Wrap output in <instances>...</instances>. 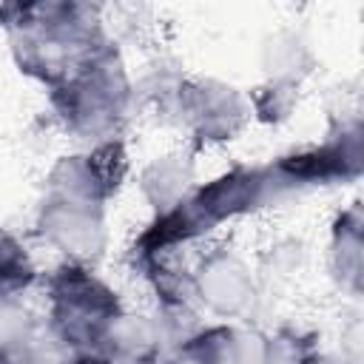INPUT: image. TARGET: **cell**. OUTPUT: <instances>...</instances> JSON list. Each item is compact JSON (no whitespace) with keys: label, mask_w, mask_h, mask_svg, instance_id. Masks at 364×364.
Wrapping results in <instances>:
<instances>
[{"label":"cell","mask_w":364,"mask_h":364,"mask_svg":"<svg viewBox=\"0 0 364 364\" xmlns=\"http://www.w3.org/2000/svg\"><path fill=\"white\" fill-rule=\"evenodd\" d=\"M304 196H310V191L287 151L264 162H236L208 182H199L179 208L151 219L131 245V262L179 256L225 225L299 202Z\"/></svg>","instance_id":"1"},{"label":"cell","mask_w":364,"mask_h":364,"mask_svg":"<svg viewBox=\"0 0 364 364\" xmlns=\"http://www.w3.org/2000/svg\"><path fill=\"white\" fill-rule=\"evenodd\" d=\"M0 31L14 68L46 91L80 74L114 43L105 6L82 0L3 3Z\"/></svg>","instance_id":"2"},{"label":"cell","mask_w":364,"mask_h":364,"mask_svg":"<svg viewBox=\"0 0 364 364\" xmlns=\"http://www.w3.org/2000/svg\"><path fill=\"white\" fill-rule=\"evenodd\" d=\"M54 125L80 148L125 139L136 117L134 71L119 43L102 48L80 74L46 91Z\"/></svg>","instance_id":"3"},{"label":"cell","mask_w":364,"mask_h":364,"mask_svg":"<svg viewBox=\"0 0 364 364\" xmlns=\"http://www.w3.org/2000/svg\"><path fill=\"white\" fill-rule=\"evenodd\" d=\"M46 321L74 353H97L125 313L119 290L91 264L60 262L43 276Z\"/></svg>","instance_id":"4"},{"label":"cell","mask_w":364,"mask_h":364,"mask_svg":"<svg viewBox=\"0 0 364 364\" xmlns=\"http://www.w3.org/2000/svg\"><path fill=\"white\" fill-rule=\"evenodd\" d=\"M191 290L202 316L230 324L250 321L264 296L253 262L233 242H213L193 259Z\"/></svg>","instance_id":"5"},{"label":"cell","mask_w":364,"mask_h":364,"mask_svg":"<svg viewBox=\"0 0 364 364\" xmlns=\"http://www.w3.org/2000/svg\"><path fill=\"white\" fill-rule=\"evenodd\" d=\"M171 125H176L196 151L230 145L250 125L247 94L230 80L213 74H188Z\"/></svg>","instance_id":"6"},{"label":"cell","mask_w":364,"mask_h":364,"mask_svg":"<svg viewBox=\"0 0 364 364\" xmlns=\"http://www.w3.org/2000/svg\"><path fill=\"white\" fill-rule=\"evenodd\" d=\"M131 176L125 139L60 154L43 179V196L108 210Z\"/></svg>","instance_id":"7"},{"label":"cell","mask_w":364,"mask_h":364,"mask_svg":"<svg viewBox=\"0 0 364 364\" xmlns=\"http://www.w3.org/2000/svg\"><path fill=\"white\" fill-rule=\"evenodd\" d=\"M34 233L46 247L57 250L63 262L97 267L111 242L108 210L43 196L34 213Z\"/></svg>","instance_id":"8"},{"label":"cell","mask_w":364,"mask_h":364,"mask_svg":"<svg viewBox=\"0 0 364 364\" xmlns=\"http://www.w3.org/2000/svg\"><path fill=\"white\" fill-rule=\"evenodd\" d=\"M196 156H199V151L185 142V145L168 148L162 154H154L148 162L139 165L136 191H139V196L148 205L154 219L179 208L191 196V191L199 185Z\"/></svg>","instance_id":"9"},{"label":"cell","mask_w":364,"mask_h":364,"mask_svg":"<svg viewBox=\"0 0 364 364\" xmlns=\"http://www.w3.org/2000/svg\"><path fill=\"white\" fill-rule=\"evenodd\" d=\"M324 270L333 287L358 301L364 290V213L361 202L353 199L344 205L327 230V245H324Z\"/></svg>","instance_id":"10"},{"label":"cell","mask_w":364,"mask_h":364,"mask_svg":"<svg viewBox=\"0 0 364 364\" xmlns=\"http://www.w3.org/2000/svg\"><path fill=\"white\" fill-rule=\"evenodd\" d=\"M176 364H262V330L205 321L176 353Z\"/></svg>","instance_id":"11"},{"label":"cell","mask_w":364,"mask_h":364,"mask_svg":"<svg viewBox=\"0 0 364 364\" xmlns=\"http://www.w3.org/2000/svg\"><path fill=\"white\" fill-rule=\"evenodd\" d=\"M111 364H165L173 350L154 313H125L111 324L100 350Z\"/></svg>","instance_id":"12"},{"label":"cell","mask_w":364,"mask_h":364,"mask_svg":"<svg viewBox=\"0 0 364 364\" xmlns=\"http://www.w3.org/2000/svg\"><path fill=\"white\" fill-rule=\"evenodd\" d=\"M316 68H318V54L307 31L296 26H279L262 37L259 43L262 80L290 82V85L304 88V82L316 74Z\"/></svg>","instance_id":"13"},{"label":"cell","mask_w":364,"mask_h":364,"mask_svg":"<svg viewBox=\"0 0 364 364\" xmlns=\"http://www.w3.org/2000/svg\"><path fill=\"white\" fill-rule=\"evenodd\" d=\"M188 80L185 65L171 54H154L142 68L134 74V102L136 114L148 111L156 119L168 122L173 119L176 100L182 94V85Z\"/></svg>","instance_id":"14"},{"label":"cell","mask_w":364,"mask_h":364,"mask_svg":"<svg viewBox=\"0 0 364 364\" xmlns=\"http://www.w3.org/2000/svg\"><path fill=\"white\" fill-rule=\"evenodd\" d=\"M307 259H310V247L301 236H293V233H284V236H276L270 239L259 259H256V276L262 282V287H273V284H293L304 267H307Z\"/></svg>","instance_id":"15"},{"label":"cell","mask_w":364,"mask_h":364,"mask_svg":"<svg viewBox=\"0 0 364 364\" xmlns=\"http://www.w3.org/2000/svg\"><path fill=\"white\" fill-rule=\"evenodd\" d=\"M43 282L40 267L34 264L28 247L17 233L0 225V299H26Z\"/></svg>","instance_id":"16"},{"label":"cell","mask_w":364,"mask_h":364,"mask_svg":"<svg viewBox=\"0 0 364 364\" xmlns=\"http://www.w3.org/2000/svg\"><path fill=\"white\" fill-rule=\"evenodd\" d=\"M245 94H247V105H250V122H259L264 128H282L296 117L304 88L290 85V82L259 80Z\"/></svg>","instance_id":"17"},{"label":"cell","mask_w":364,"mask_h":364,"mask_svg":"<svg viewBox=\"0 0 364 364\" xmlns=\"http://www.w3.org/2000/svg\"><path fill=\"white\" fill-rule=\"evenodd\" d=\"M321 350V336L301 324L262 330V364H313Z\"/></svg>","instance_id":"18"},{"label":"cell","mask_w":364,"mask_h":364,"mask_svg":"<svg viewBox=\"0 0 364 364\" xmlns=\"http://www.w3.org/2000/svg\"><path fill=\"white\" fill-rule=\"evenodd\" d=\"M74 358L77 353L51 330L46 318H40L31 333L0 358V364H74Z\"/></svg>","instance_id":"19"},{"label":"cell","mask_w":364,"mask_h":364,"mask_svg":"<svg viewBox=\"0 0 364 364\" xmlns=\"http://www.w3.org/2000/svg\"><path fill=\"white\" fill-rule=\"evenodd\" d=\"M40 321V316L31 313V307L20 299H0V358L14 350L31 327Z\"/></svg>","instance_id":"20"},{"label":"cell","mask_w":364,"mask_h":364,"mask_svg":"<svg viewBox=\"0 0 364 364\" xmlns=\"http://www.w3.org/2000/svg\"><path fill=\"white\" fill-rule=\"evenodd\" d=\"M313 364H361V355H353L344 350H321Z\"/></svg>","instance_id":"21"},{"label":"cell","mask_w":364,"mask_h":364,"mask_svg":"<svg viewBox=\"0 0 364 364\" xmlns=\"http://www.w3.org/2000/svg\"><path fill=\"white\" fill-rule=\"evenodd\" d=\"M74 364H111L102 353H77Z\"/></svg>","instance_id":"22"}]
</instances>
